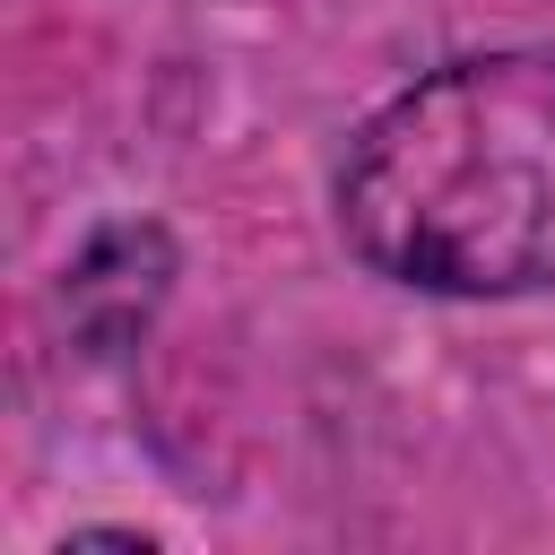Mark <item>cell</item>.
<instances>
[{"label":"cell","instance_id":"1","mask_svg":"<svg viewBox=\"0 0 555 555\" xmlns=\"http://www.w3.org/2000/svg\"><path fill=\"white\" fill-rule=\"evenodd\" d=\"M347 243L425 295L555 286V43L390 95L338 173Z\"/></svg>","mask_w":555,"mask_h":555}]
</instances>
